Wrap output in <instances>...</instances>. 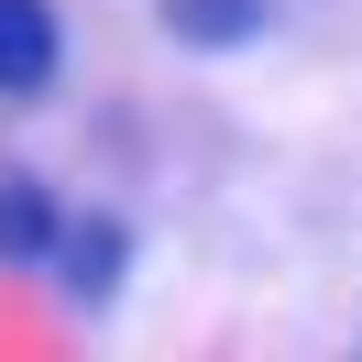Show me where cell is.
<instances>
[{"mask_svg": "<svg viewBox=\"0 0 362 362\" xmlns=\"http://www.w3.org/2000/svg\"><path fill=\"white\" fill-rule=\"evenodd\" d=\"M45 264H55V286H66L77 308H110L121 274H132V220H121V209H66L55 242H45Z\"/></svg>", "mask_w": 362, "mask_h": 362, "instance_id": "6da1fadb", "label": "cell"}, {"mask_svg": "<svg viewBox=\"0 0 362 362\" xmlns=\"http://www.w3.org/2000/svg\"><path fill=\"white\" fill-rule=\"evenodd\" d=\"M55 66H66V23H55V0H0V99H11V110L45 99Z\"/></svg>", "mask_w": 362, "mask_h": 362, "instance_id": "7a4b0ae2", "label": "cell"}, {"mask_svg": "<svg viewBox=\"0 0 362 362\" xmlns=\"http://www.w3.org/2000/svg\"><path fill=\"white\" fill-rule=\"evenodd\" d=\"M55 220H66V198H55V176H33L23 154H0V264H45Z\"/></svg>", "mask_w": 362, "mask_h": 362, "instance_id": "3957f363", "label": "cell"}, {"mask_svg": "<svg viewBox=\"0 0 362 362\" xmlns=\"http://www.w3.org/2000/svg\"><path fill=\"white\" fill-rule=\"evenodd\" d=\"M165 11V33H176L187 55H242L252 33L274 23V0H154Z\"/></svg>", "mask_w": 362, "mask_h": 362, "instance_id": "277c9868", "label": "cell"}]
</instances>
